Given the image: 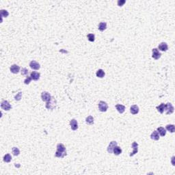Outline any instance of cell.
<instances>
[{
  "label": "cell",
  "instance_id": "obj_1",
  "mask_svg": "<svg viewBox=\"0 0 175 175\" xmlns=\"http://www.w3.org/2000/svg\"><path fill=\"white\" fill-rule=\"evenodd\" d=\"M65 155H67V150L64 144H58L57 145V151L55 152V156L58 158H63Z\"/></svg>",
  "mask_w": 175,
  "mask_h": 175
},
{
  "label": "cell",
  "instance_id": "obj_2",
  "mask_svg": "<svg viewBox=\"0 0 175 175\" xmlns=\"http://www.w3.org/2000/svg\"><path fill=\"white\" fill-rule=\"evenodd\" d=\"M99 111H101L102 112H105L108 110V103L105 101H101L99 103Z\"/></svg>",
  "mask_w": 175,
  "mask_h": 175
},
{
  "label": "cell",
  "instance_id": "obj_3",
  "mask_svg": "<svg viewBox=\"0 0 175 175\" xmlns=\"http://www.w3.org/2000/svg\"><path fill=\"white\" fill-rule=\"evenodd\" d=\"M41 98H42V100L45 102H49L52 99V96H51V94H49V92H42V94H41Z\"/></svg>",
  "mask_w": 175,
  "mask_h": 175
},
{
  "label": "cell",
  "instance_id": "obj_4",
  "mask_svg": "<svg viewBox=\"0 0 175 175\" xmlns=\"http://www.w3.org/2000/svg\"><path fill=\"white\" fill-rule=\"evenodd\" d=\"M174 107L170 103H168L167 104L165 105V110L166 112V114L169 115L172 114L174 112Z\"/></svg>",
  "mask_w": 175,
  "mask_h": 175
},
{
  "label": "cell",
  "instance_id": "obj_5",
  "mask_svg": "<svg viewBox=\"0 0 175 175\" xmlns=\"http://www.w3.org/2000/svg\"><path fill=\"white\" fill-rule=\"evenodd\" d=\"M162 56V54L159 51V50L156 48L152 49V57L155 60H159Z\"/></svg>",
  "mask_w": 175,
  "mask_h": 175
},
{
  "label": "cell",
  "instance_id": "obj_6",
  "mask_svg": "<svg viewBox=\"0 0 175 175\" xmlns=\"http://www.w3.org/2000/svg\"><path fill=\"white\" fill-rule=\"evenodd\" d=\"M1 109H3L4 110L9 111L12 108V106L10 105V104L9 103L8 101H3L1 103Z\"/></svg>",
  "mask_w": 175,
  "mask_h": 175
},
{
  "label": "cell",
  "instance_id": "obj_7",
  "mask_svg": "<svg viewBox=\"0 0 175 175\" xmlns=\"http://www.w3.org/2000/svg\"><path fill=\"white\" fill-rule=\"evenodd\" d=\"M55 103L56 101L54 99V98L52 97L51 100L49 102H47V104H46V108L48 109H53L54 108H55Z\"/></svg>",
  "mask_w": 175,
  "mask_h": 175
},
{
  "label": "cell",
  "instance_id": "obj_8",
  "mask_svg": "<svg viewBox=\"0 0 175 175\" xmlns=\"http://www.w3.org/2000/svg\"><path fill=\"white\" fill-rule=\"evenodd\" d=\"M29 67H30V68L32 69H34V70H38L41 68V66H40L39 63L35 60H32L30 62Z\"/></svg>",
  "mask_w": 175,
  "mask_h": 175
},
{
  "label": "cell",
  "instance_id": "obj_9",
  "mask_svg": "<svg viewBox=\"0 0 175 175\" xmlns=\"http://www.w3.org/2000/svg\"><path fill=\"white\" fill-rule=\"evenodd\" d=\"M132 148H133V152L129 155L130 157H132V156H133L134 155H135L138 152V143L137 142H133V143H132Z\"/></svg>",
  "mask_w": 175,
  "mask_h": 175
},
{
  "label": "cell",
  "instance_id": "obj_10",
  "mask_svg": "<svg viewBox=\"0 0 175 175\" xmlns=\"http://www.w3.org/2000/svg\"><path fill=\"white\" fill-rule=\"evenodd\" d=\"M116 146H117V142L116 141H112L110 143H109V146H108V152L109 153H113V149Z\"/></svg>",
  "mask_w": 175,
  "mask_h": 175
},
{
  "label": "cell",
  "instance_id": "obj_11",
  "mask_svg": "<svg viewBox=\"0 0 175 175\" xmlns=\"http://www.w3.org/2000/svg\"><path fill=\"white\" fill-rule=\"evenodd\" d=\"M70 125H71V129L73 131H76L78 129V122L75 119H72L70 121Z\"/></svg>",
  "mask_w": 175,
  "mask_h": 175
},
{
  "label": "cell",
  "instance_id": "obj_12",
  "mask_svg": "<svg viewBox=\"0 0 175 175\" xmlns=\"http://www.w3.org/2000/svg\"><path fill=\"white\" fill-rule=\"evenodd\" d=\"M10 70L11 73H12L14 74H17V73H18L19 72L20 67L17 64H12L10 68Z\"/></svg>",
  "mask_w": 175,
  "mask_h": 175
},
{
  "label": "cell",
  "instance_id": "obj_13",
  "mask_svg": "<svg viewBox=\"0 0 175 175\" xmlns=\"http://www.w3.org/2000/svg\"><path fill=\"white\" fill-rule=\"evenodd\" d=\"M30 77H32V79L34 80V81H37L40 79V77H41V74L38 72H36V71H32L30 74Z\"/></svg>",
  "mask_w": 175,
  "mask_h": 175
},
{
  "label": "cell",
  "instance_id": "obj_14",
  "mask_svg": "<svg viewBox=\"0 0 175 175\" xmlns=\"http://www.w3.org/2000/svg\"><path fill=\"white\" fill-rule=\"evenodd\" d=\"M159 49L162 51H166L168 49V46L167 45L166 42H161L159 45Z\"/></svg>",
  "mask_w": 175,
  "mask_h": 175
},
{
  "label": "cell",
  "instance_id": "obj_15",
  "mask_svg": "<svg viewBox=\"0 0 175 175\" xmlns=\"http://www.w3.org/2000/svg\"><path fill=\"white\" fill-rule=\"evenodd\" d=\"M159 133L157 132V131H154L151 135H150V138L153 140H155V141H157L159 140Z\"/></svg>",
  "mask_w": 175,
  "mask_h": 175
},
{
  "label": "cell",
  "instance_id": "obj_16",
  "mask_svg": "<svg viewBox=\"0 0 175 175\" xmlns=\"http://www.w3.org/2000/svg\"><path fill=\"white\" fill-rule=\"evenodd\" d=\"M130 112H131V113L133 115L138 114V112H139V108H138V106L136 105H132V106L131 107V108H130Z\"/></svg>",
  "mask_w": 175,
  "mask_h": 175
},
{
  "label": "cell",
  "instance_id": "obj_17",
  "mask_svg": "<svg viewBox=\"0 0 175 175\" xmlns=\"http://www.w3.org/2000/svg\"><path fill=\"white\" fill-rule=\"evenodd\" d=\"M116 108L117 109V111L120 113V114H122L125 112V107L122 105H121V104H117L116 105Z\"/></svg>",
  "mask_w": 175,
  "mask_h": 175
},
{
  "label": "cell",
  "instance_id": "obj_18",
  "mask_svg": "<svg viewBox=\"0 0 175 175\" xmlns=\"http://www.w3.org/2000/svg\"><path fill=\"white\" fill-rule=\"evenodd\" d=\"M157 132L159 133V134L162 137H164L166 134V129L163 128V127H158L157 128Z\"/></svg>",
  "mask_w": 175,
  "mask_h": 175
},
{
  "label": "cell",
  "instance_id": "obj_19",
  "mask_svg": "<svg viewBox=\"0 0 175 175\" xmlns=\"http://www.w3.org/2000/svg\"><path fill=\"white\" fill-rule=\"evenodd\" d=\"M113 153L114 154L116 155H119L122 153V149L121 147L118 146H116L114 149H113Z\"/></svg>",
  "mask_w": 175,
  "mask_h": 175
},
{
  "label": "cell",
  "instance_id": "obj_20",
  "mask_svg": "<svg viewBox=\"0 0 175 175\" xmlns=\"http://www.w3.org/2000/svg\"><path fill=\"white\" fill-rule=\"evenodd\" d=\"M98 28H99V29L100 31H101V32L104 31L107 28V23L105 22H101L99 24V27Z\"/></svg>",
  "mask_w": 175,
  "mask_h": 175
},
{
  "label": "cell",
  "instance_id": "obj_21",
  "mask_svg": "<svg viewBox=\"0 0 175 175\" xmlns=\"http://www.w3.org/2000/svg\"><path fill=\"white\" fill-rule=\"evenodd\" d=\"M157 111L161 113V114H163L164 112V110H165V104L164 103H161L159 106H157Z\"/></svg>",
  "mask_w": 175,
  "mask_h": 175
},
{
  "label": "cell",
  "instance_id": "obj_22",
  "mask_svg": "<svg viewBox=\"0 0 175 175\" xmlns=\"http://www.w3.org/2000/svg\"><path fill=\"white\" fill-rule=\"evenodd\" d=\"M96 77H99V78H103L104 76H105V72L103 69H99L97 71H96Z\"/></svg>",
  "mask_w": 175,
  "mask_h": 175
},
{
  "label": "cell",
  "instance_id": "obj_23",
  "mask_svg": "<svg viewBox=\"0 0 175 175\" xmlns=\"http://www.w3.org/2000/svg\"><path fill=\"white\" fill-rule=\"evenodd\" d=\"M86 123H87L88 125H92L94 123V118L92 116H88L87 118H86Z\"/></svg>",
  "mask_w": 175,
  "mask_h": 175
},
{
  "label": "cell",
  "instance_id": "obj_24",
  "mask_svg": "<svg viewBox=\"0 0 175 175\" xmlns=\"http://www.w3.org/2000/svg\"><path fill=\"white\" fill-rule=\"evenodd\" d=\"M166 129L170 131V133H174L175 132V125H168L166 126Z\"/></svg>",
  "mask_w": 175,
  "mask_h": 175
},
{
  "label": "cell",
  "instance_id": "obj_25",
  "mask_svg": "<svg viewBox=\"0 0 175 175\" xmlns=\"http://www.w3.org/2000/svg\"><path fill=\"white\" fill-rule=\"evenodd\" d=\"M11 160H12V157L10 154H6V155H4V162H6V163H9Z\"/></svg>",
  "mask_w": 175,
  "mask_h": 175
},
{
  "label": "cell",
  "instance_id": "obj_26",
  "mask_svg": "<svg viewBox=\"0 0 175 175\" xmlns=\"http://www.w3.org/2000/svg\"><path fill=\"white\" fill-rule=\"evenodd\" d=\"M12 153H13V155L14 156H18V155L20 154L19 149L18 148H17V147H13V148H12Z\"/></svg>",
  "mask_w": 175,
  "mask_h": 175
},
{
  "label": "cell",
  "instance_id": "obj_27",
  "mask_svg": "<svg viewBox=\"0 0 175 175\" xmlns=\"http://www.w3.org/2000/svg\"><path fill=\"white\" fill-rule=\"evenodd\" d=\"M88 39L90 42H94L95 40V36L93 34H88L87 36Z\"/></svg>",
  "mask_w": 175,
  "mask_h": 175
},
{
  "label": "cell",
  "instance_id": "obj_28",
  "mask_svg": "<svg viewBox=\"0 0 175 175\" xmlns=\"http://www.w3.org/2000/svg\"><path fill=\"white\" fill-rule=\"evenodd\" d=\"M1 17H7L8 15H9V13L7 10H1Z\"/></svg>",
  "mask_w": 175,
  "mask_h": 175
},
{
  "label": "cell",
  "instance_id": "obj_29",
  "mask_svg": "<svg viewBox=\"0 0 175 175\" xmlns=\"http://www.w3.org/2000/svg\"><path fill=\"white\" fill-rule=\"evenodd\" d=\"M28 73H29V71H28V70H27V68H22V70H21V75H22L27 76V75H28Z\"/></svg>",
  "mask_w": 175,
  "mask_h": 175
},
{
  "label": "cell",
  "instance_id": "obj_30",
  "mask_svg": "<svg viewBox=\"0 0 175 175\" xmlns=\"http://www.w3.org/2000/svg\"><path fill=\"white\" fill-rule=\"evenodd\" d=\"M32 77H28L27 76V77H26V79L24 80V83H25V84H26V85H27V84H29L30 82H31V80H32Z\"/></svg>",
  "mask_w": 175,
  "mask_h": 175
},
{
  "label": "cell",
  "instance_id": "obj_31",
  "mask_svg": "<svg viewBox=\"0 0 175 175\" xmlns=\"http://www.w3.org/2000/svg\"><path fill=\"white\" fill-rule=\"evenodd\" d=\"M21 95H22V92H19L18 94H17L16 96H15V100H17V101H19L21 100Z\"/></svg>",
  "mask_w": 175,
  "mask_h": 175
},
{
  "label": "cell",
  "instance_id": "obj_32",
  "mask_svg": "<svg viewBox=\"0 0 175 175\" xmlns=\"http://www.w3.org/2000/svg\"><path fill=\"white\" fill-rule=\"evenodd\" d=\"M126 1L125 0H121V1H118V5L119 6H122Z\"/></svg>",
  "mask_w": 175,
  "mask_h": 175
}]
</instances>
